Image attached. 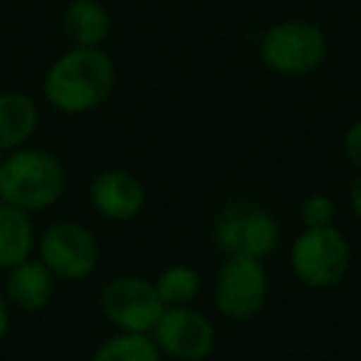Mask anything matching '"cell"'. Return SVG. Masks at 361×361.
<instances>
[{
  "mask_svg": "<svg viewBox=\"0 0 361 361\" xmlns=\"http://www.w3.org/2000/svg\"><path fill=\"white\" fill-rule=\"evenodd\" d=\"M37 252L57 280L77 282L90 277L99 265V243L94 233L75 221H57L37 238Z\"/></svg>",
  "mask_w": 361,
  "mask_h": 361,
  "instance_id": "8",
  "label": "cell"
},
{
  "mask_svg": "<svg viewBox=\"0 0 361 361\" xmlns=\"http://www.w3.org/2000/svg\"><path fill=\"white\" fill-rule=\"evenodd\" d=\"M290 265L295 277L305 287L329 290V287L339 285L349 272V240L334 226L305 228L290 247Z\"/></svg>",
  "mask_w": 361,
  "mask_h": 361,
  "instance_id": "4",
  "label": "cell"
},
{
  "mask_svg": "<svg viewBox=\"0 0 361 361\" xmlns=\"http://www.w3.org/2000/svg\"><path fill=\"white\" fill-rule=\"evenodd\" d=\"M161 351L151 334L116 331L92 354L90 361H161Z\"/></svg>",
  "mask_w": 361,
  "mask_h": 361,
  "instance_id": "16",
  "label": "cell"
},
{
  "mask_svg": "<svg viewBox=\"0 0 361 361\" xmlns=\"http://www.w3.org/2000/svg\"><path fill=\"white\" fill-rule=\"evenodd\" d=\"M35 245L37 238L30 213L0 201V270H11L13 265L27 260Z\"/></svg>",
  "mask_w": 361,
  "mask_h": 361,
  "instance_id": "13",
  "label": "cell"
},
{
  "mask_svg": "<svg viewBox=\"0 0 361 361\" xmlns=\"http://www.w3.org/2000/svg\"><path fill=\"white\" fill-rule=\"evenodd\" d=\"M62 27L72 47H99L109 32V18L97 0H72Z\"/></svg>",
  "mask_w": 361,
  "mask_h": 361,
  "instance_id": "14",
  "label": "cell"
},
{
  "mask_svg": "<svg viewBox=\"0 0 361 361\" xmlns=\"http://www.w3.org/2000/svg\"><path fill=\"white\" fill-rule=\"evenodd\" d=\"M151 339L169 359L203 361L216 349V326L193 307H166Z\"/></svg>",
  "mask_w": 361,
  "mask_h": 361,
  "instance_id": "9",
  "label": "cell"
},
{
  "mask_svg": "<svg viewBox=\"0 0 361 361\" xmlns=\"http://www.w3.org/2000/svg\"><path fill=\"white\" fill-rule=\"evenodd\" d=\"M344 154L356 169L361 171V119L346 129L344 134Z\"/></svg>",
  "mask_w": 361,
  "mask_h": 361,
  "instance_id": "18",
  "label": "cell"
},
{
  "mask_svg": "<svg viewBox=\"0 0 361 361\" xmlns=\"http://www.w3.org/2000/svg\"><path fill=\"white\" fill-rule=\"evenodd\" d=\"M300 218L305 228H326L334 226L336 221V203L324 193H314V196L305 198L300 206Z\"/></svg>",
  "mask_w": 361,
  "mask_h": 361,
  "instance_id": "17",
  "label": "cell"
},
{
  "mask_svg": "<svg viewBox=\"0 0 361 361\" xmlns=\"http://www.w3.org/2000/svg\"><path fill=\"white\" fill-rule=\"evenodd\" d=\"M6 300L11 307L20 312H27V314H35V312H42L55 297V280L50 270L45 267L42 260H27L13 265L11 270H6Z\"/></svg>",
  "mask_w": 361,
  "mask_h": 361,
  "instance_id": "11",
  "label": "cell"
},
{
  "mask_svg": "<svg viewBox=\"0 0 361 361\" xmlns=\"http://www.w3.org/2000/svg\"><path fill=\"white\" fill-rule=\"evenodd\" d=\"M326 37L312 23L290 20L270 27L260 42V57L275 75L305 77L324 62Z\"/></svg>",
  "mask_w": 361,
  "mask_h": 361,
  "instance_id": "6",
  "label": "cell"
},
{
  "mask_svg": "<svg viewBox=\"0 0 361 361\" xmlns=\"http://www.w3.org/2000/svg\"><path fill=\"white\" fill-rule=\"evenodd\" d=\"M67 188L65 164L42 149H20L0 161V201L27 213L47 211Z\"/></svg>",
  "mask_w": 361,
  "mask_h": 361,
  "instance_id": "2",
  "label": "cell"
},
{
  "mask_svg": "<svg viewBox=\"0 0 361 361\" xmlns=\"http://www.w3.org/2000/svg\"><path fill=\"white\" fill-rule=\"evenodd\" d=\"M90 201L106 221L126 223L144 211L146 191L141 180L124 169H104L92 178Z\"/></svg>",
  "mask_w": 361,
  "mask_h": 361,
  "instance_id": "10",
  "label": "cell"
},
{
  "mask_svg": "<svg viewBox=\"0 0 361 361\" xmlns=\"http://www.w3.org/2000/svg\"><path fill=\"white\" fill-rule=\"evenodd\" d=\"M280 235L277 218L267 208L247 201L228 203L211 228L213 247L226 257L247 255L265 260L270 252H275Z\"/></svg>",
  "mask_w": 361,
  "mask_h": 361,
  "instance_id": "3",
  "label": "cell"
},
{
  "mask_svg": "<svg viewBox=\"0 0 361 361\" xmlns=\"http://www.w3.org/2000/svg\"><path fill=\"white\" fill-rule=\"evenodd\" d=\"M37 114L35 102L23 92H0V154H11L30 141L35 134Z\"/></svg>",
  "mask_w": 361,
  "mask_h": 361,
  "instance_id": "12",
  "label": "cell"
},
{
  "mask_svg": "<svg viewBox=\"0 0 361 361\" xmlns=\"http://www.w3.org/2000/svg\"><path fill=\"white\" fill-rule=\"evenodd\" d=\"M99 310L119 331L151 334L166 307L154 282L139 275H116L102 287Z\"/></svg>",
  "mask_w": 361,
  "mask_h": 361,
  "instance_id": "7",
  "label": "cell"
},
{
  "mask_svg": "<svg viewBox=\"0 0 361 361\" xmlns=\"http://www.w3.org/2000/svg\"><path fill=\"white\" fill-rule=\"evenodd\" d=\"M349 206H351V211L361 218V176L351 183V188H349Z\"/></svg>",
  "mask_w": 361,
  "mask_h": 361,
  "instance_id": "20",
  "label": "cell"
},
{
  "mask_svg": "<svg viewBox=\"0 0 361 361\" xmlns=\"http://www.w3.org/2000/svg\"><path fill=\"white\" fill-rule=\"evenodd\" d=\"M116 82L114 62L99 47H72L45 75V99L62 114H87L109 99Z\"/></svg>",
  "mask_w": 361,
  "mask_h": 361,
  "instance_id": "1",
  "label": "cell"
},
{
  "mask_svg": "<svg viewBox=\"0 0 361 361\" xmlns=\"http://www.w3.org/2000/svg\"><path fill=\"white\" fill-rule=\"evenodd\" d=\"M154 285L164 307H191L201 295V275L191 265L166 267Z\"/></svg>",
  "mask_w": 361,
  "mask_h": 361,
  "instance_id": "15",
  "label": "cell"
},
{
  "mask_svg": "<svg viewBox=\"0 0 361 361\" xmlns=\"http://www.w3.org/2000/svg\"><path fill=\"white\" fill-rule=\"evenodd\" d=\"M8 326H11V305H8L6 295L0 292V344H3V339H6Z\"/></svg>",
  "mask_w": 361,
  "mask_h": 361,
  "instance_id": "19",
  "label": "cell"
},
{
  "mask_svg": "<svg viewBox=\"0 0 361 361\" xmlns=\"http://www.w3.org/2000/svg\"><path fill=\"white\" fill-rule=\"evenodd\" d=\"M270 292V280L262 260L247 255H231L221 265L213 282V302L223 317L247 322L262 312Z\"/></svg>",
  "mask_w": 361,
  "mask_h": 361,
  "instance_id": "5",
  "label": "cell"
}]
</instances>
